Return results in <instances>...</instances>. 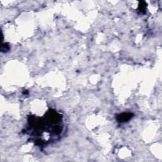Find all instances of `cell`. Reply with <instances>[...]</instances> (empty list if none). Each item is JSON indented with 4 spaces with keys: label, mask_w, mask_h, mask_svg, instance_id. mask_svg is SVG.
<instances>
[{
    "label": "cell",
    "mask_w": 162,
    "mask_h": 162,
    "mask_svg": "<svg viewBox=\"0 0 162 162\" xmlns=\"http://www.w3.org/2000/svg\"><path fill=\"white\" fill-rule=\"evenodd\" d=\"M132 118V114L131 113H123L117 116V120L119 122H125Z\"/></svg>",
    "instance_id": "cell-1"
}]
</instances>
